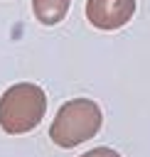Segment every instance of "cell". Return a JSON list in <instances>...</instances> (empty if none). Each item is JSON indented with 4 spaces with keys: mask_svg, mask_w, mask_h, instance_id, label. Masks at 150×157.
Returning a JSON list of instances; mask_svg holds the SVG:
<instances>
[{
    "mask_svg": "<svg viewBox=\"0 0 150 157\" xmlns=\"http://www.w3.org/2000/svg\"><path fill=\"white\" fill-rule=\"evenodd\" d=\"M101 123H103V113L96 101L74 98V101H66L57 110V115L49 125V137L54 145L71 150V147L91 140L101 130Z\"/></svg>",
    "mask_w": 150,
    "mask_h": 157,
    "instance_id": "1",
    "label": "cell"
},
{
    "mask_svg": "<svg viewBox=\"0 0 150 157\" xmlns=\"http://www.w3.org/2000/svg\"><path fill=\"white\" fill-rule=\"evenodd\" d=\"M47 113V96L37 83H15L0 96V128L7 135L34 130Z\"/></svg>",
    "mask_w": 150,
    "mask_h": 157,
    "instance_id": "2",
    "label": "cell"
},
{
    "mask_svg": "<svg viewBox=\"0 0 150 157\" xmlns=\"http://www.w3.org/2000/svg\"><path fill=\"white\" fill-rule=\"evenodd\" d=\"M135 15V0H86V20L103 32L120 29Z\"/></svg>",
    "mask_w": 150,
    "mask_h": 157,
    "instance_id": "3",
    "label": "cell"
},
{
    "mask_svg": "<svg viewBox=\"0 0 150 157\" xmlns=\"http://www.w3.org/2000/svg\"><path fill=\"white\" fill-rule=\"evenodd\" d=\"M69 5H71V0H32V12L42 25L52 27L66 17Z\"/></svg>",
    "mask_w": 150,
    "mask_h": 157,
    "instance_id": "4",
    "label": "cell"
},
{
    "mask_svg": "<svg viewBox=\"0 0 150 157\" xmlns=\"http://www.w3.org/2000/svg\"><path fill=\"white\" fill-rule=\"evenodd\" d=\"M79 157H120V155L116 150H111V147H93V150H89V152H84Z\"/></svg>",
    "mask_w": 150,
    "mask_h": 157,
    "instance_id": "5",
    "label": "cell"
}]
</instances>
